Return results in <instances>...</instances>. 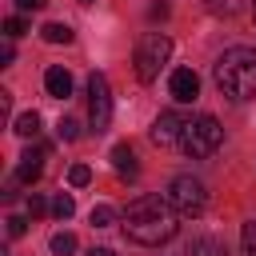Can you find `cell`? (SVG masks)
Segmentation results:
<instances>
[{
	"instance_id": "cell-1",
	"label": "cell",
	"mask_w": 256,
	"mask_h": 256,
	"mask_svg": "<svg viewBox=\"0 0 256 256\" xmlns=\"http://www.w3.org/2000/svg\"><path fill=\"white\" fill-rule=\"evenodd\" d=\"M180 228V216L168 200L160 196H136L124 212V236L144 244V248H156V244H168Z\"/></svg>"
},
{
	"instance_id": "cell-2",
	"label": "cell",
	"mask_w": 256,
	"mask_h": 256,
	"mask_svg": "<svg viewBox=\"0 0 256 256\" xmlns=\"http://www.w3.org/2000/svg\"><path fill=\"white\" fill-rule=\"evenodd\" d=\"M216 88L232 100H256V52L252 48H228L216 68Z\"/></svg>"
},
{
	"instance_id": "cell-3",
	"label": "cell",
	"mask_w": 256,
	"mask_h": 256,
	"mask_svg": "<svg viewBox=\"0 0 256 256\" xmlns=\"http://www.w3.org/2000/svg\"><path fill=\"white\" fill-rule=\"evenodd\" d=\"M220 140H224V128H220L216 116H188L176 148H180L184 156H192V160H204V156H212V152L220 148Z\"/></svg>"
},
{
	"instance_id": "cell-4",
	"label": "cell",
	"mask_w": 256,
	"mask_h": 256,
	"mask_svg": "<svg viewBox=\"0 0 256 256\" xmlns=\"http://www.w3.org/2000/svg\"><path fill=\"white\" fill-rule=\"evenodd\" d=\"M168 56H172V40H168L164 32H148V36H140V44H136V56H132V64H136V76H140L144 84H152V80L164 72Z\"/></svg>"
},
{
	"instance_id": "cell-5",
	"label": "cell",
	"mask_w": 256,
	"mask_h": 256,
	"mask_svg": "<svg viewBox=\"0 0 256 256\" xmlns=\"http://www.w3.org/2000/svg\"><path fill=\"white\" fill-rule=\"evenodd\" d=\"M164 200L176 208V216H200L208 208V192H204V184L196 176H176L168 184V196Z\"/></svg>"
},
{
	"instance_id": "cell-6",
	"label": "cell",
	"mask_w": 256,
	"mask_h": 256,
	"mask_svg": "<svg viewBox=\"0 0 256 256\" xmlns=\"http://www.w3.org/2000/svg\"><path fill=\"white\" fill-rule=\"evenodd\" d=\"M88 120H92V132H108L112 124V88H108V76L104 72H92L88 76Z\"/></svg>"
},
{
	"instance_id": "cell-7",
	"label": "cell",
	"mask_w": 256,
	"mask_h": 256,
	"mask_svg": "<svg viewBox=\"0 0 256 256\" xmlns=\"http://www.w3.org/2000/svg\"><path fill=\"white\" fill-rule=\"evenodd\" d=\"M168 92H172L176 104H192V100L200 96V76H196L192 68H176V72L168 76Z\"/></svg>"
},
{
	"instance_id": "cell-8",
	"label": "cell",
	"mask_w": 256,
	"mask_h": 256,
	"mask_svg": "<svg viewBox=\"0 0 256 256\" xmlns=\"http://www.w3.org/2000/svg\"><path fill=\"white\" fill-rule=\"evenodd\" d=\"M184 124H188V116H180V112H160V116H156V124H152V140H156L160 148H168V144H180V132H184Z\"/></svg>"
},
{
	"instance_id": "cell-9",
	"label": "cell",
	"mask_w": 256,
	"mask_h": 256,
	"mask_svg": "<svg viewBox=\"0 0 256 256\" xmlns=\"http://www.w3.org/2000/svg\"><path fill=\"white\" fill-rule=\"evenodd\" d=\"M44 88H48L52 100H68V96H72V72L60 68V64H52V68L44 72Z\"/></svg>"
},
{
	"instance_id": "cell-10",
	"label": "cell",
	"mask_w": 256,
	"mask_h": 256,
	"mask_svg": "<svg viewBox=\"0 0 256 256\" xmlns=\"http://www.w3.org/2000/svg\"><path fill=\"white\" fill-rule=\"evenodd\" d=\"M44 172V152H24L20 156V168H16V180L20 184H36Z\"/></svg>"
},
{
	"instance_id": "cell-11",
	"label": "cell",
	"mask_w": 256,
	"mask_h": 256,
	"mask_svg": "<svg viewBox=\"0 0 256 256\" xmlns=\"http://www.w3.org/2000/svg\"><path fill=\"white\" fill-rule=\"evenodd\" d=\"M112 168H116V176H136V172H140L128 144H116V148H112Z\"/></svg>"
},
{
	"instance_id": "cell-12",
	"label": "cell",
	"mask_w": 256,
	"mask_h": 256,
	"mask_svg": "<svg viewBox=\"0 0 256 256\" xmlns=\"http://www.w3.org/2000/svg\"><path fill=\"white\" fill-rule=\"evenodd\" d=\"M188 256H224V244H220L216 236H192Z\"/></svg>"
},
{
	"instance_id": "cell-13",
	"label": "cell",
	"mask_w": 256,
	"mask_h": 256,
	"mask_svg": "<svg viewBox=\"0 0 256 256\" xmlns=\"http://www.w3.org/2000/svg\"><path fill=\"white\" fill-rule=\"evenodd\" d=\"M12 132H16L20 140H32V136L40 132V116H36V112H20L16 124H12Z\"/></svg>"
},
{
	"instance_id": "cell-14",
	"label": "cell",
	"mask_w": 256,
	"mask_h": 256,
	"mask_svg": "<svg viewBox=\"0 0 256 256\" xmlns=\"http://www.w3.org/2000/svg\"><path fill=\"white\" fill-rule=\"evenodd\" d=\"M40 36H44L48 44H72V28H68V24H56V20H52V24H44V28H40Z\"/></svg>"
},
{
	"instance_id": "cell-15",
	"label": "cell",
	"mask_w": 256,
	"mask_h": 256,
	"mask_svg": "<svg viewBox=\"0 0 256 256\" xmlns=\"http://www.w3.org/2000/svg\"><path fill=\"white\" fill-rule=\"evenodd\" d=\"M244 4L248 0H204V8L212 16H236V12H244Z\"/></svg>"
},
{
	"instance_id": "cell-16",
	"label": "cell",
	"mask_w": 256,
	"mask_h": 256,
	"mask_svg": "<svg viewBox=\"0 0 256 256\" xmlns=\"http://www.w3.org/2000/svg\"><path fill=\"white\" fill-rule=\"evenodd\" d=\"M52 212H56V220H72V212H76V200H72L68 192H60V196L52 200Z\"/></svg>"
},
{
	"instance_id": "cell-17",
	"label": "cell",
	"mask_w": 256,
	"mask_h": 256,
	"mask_svg": "<svg viewBox=\"0 0 256 256\" xmlns=\"http://www.w3.org/2000/svg\"><path fill=\"white\" fill-rule=\"evenodd\" d=\"M52 252H56V256H72V252H76V236H72V232H56V236H52Z\"/></svg>"
},
{
	"instance_id": "cell-18",
	"label": "cell",
	"mask_w": 256,
	"mask_h": 256,
	"mask_svg": "<svg viewBox=\"0 0 256 256\" xmlns=\"http://www.w3.org/2000/svg\"><path fill=\"white\" fill-rule=\"evenodd\" d=\"M68 184H72V188L92 184V168H88V164H72V168H68Z\"/></svg>"
},
{
	"instance_id": "cell-19",
	"label": "cell",
	"mask_w": 256,
	"mask_h": 256,
	"mask_svg": "<svg viewBox=\"0 0 256 256\" xmlns=\"http://www.w3.org/2000/svg\"><path fill=\"white\" fill-rule=\"evenodd\" d=\"M88 220H92V224H96V228H108V224H112V220H116V208H112V204H96V208H92V216H88Z\"/></svg>"
},
{
	"instance_id": "cell-20",
	"label": "cell",
	"mask_w": 256,
	"mask_h": 256,
	"mask_svg": "<svg viewBox=\"0 0 256 256\" xmlns=\"http://www.w3.org/2000/svg\"><path fill=\"white\" fill-rule=\"evenodd\" d=\"M240 256H256V220L244 224V236H240Z\"/></svg>"
},
{
	"instance_id": "cell-21",
	"label": "cell",
	"mask_w": 256,
	"mask_h": 256,
	"mask_svg": "<svg viewBox=\"0 0 256 256\" xmlns=\"http://www.w3.org/2000/svg\"><path fill=\"white\" fill-rule=\"evenodd\" d=\"M56 132H60V140H80V124L76 120H60Z\"/></svg>"
},
{
	"instance_id": "cell-22",
	"label": "cell",
	"mask_w": 256,
	"mask_h": 256,
	"mask_svg": "<svg viewBox=\"0 0 256 256\" xmlns=\"http://www.w3.org/2000/svg\"><path fill=\"white\" fill-rule=\"evenodd\" d=\"M4 224H8V236H12V240H20V236L28 232V220H24V216H8Z\"/></svg>"
},
{
	"instance_id": "cell-23",
	"label": "cell",
	"mask_w": 256,
	"mask_h": 256,
	"mask_svg": "<svg viewBox=\"0 0 256 256\" xmlns=\"http://www.w3.org/2000/svg\"><path fill=\"white\" fill-rule=\"evenodd\" d=\"M4 36H8V40L24 36V20H20V16H8V20H4Z\"/></svg>"
},
{
	"instance_id": "cell-24",
	"label": "cell",
	"mask_w": 256,
	"mask_h": 256,
	"mask_svg": "<svg viewBox=\"0 0 256 256\" xmlns=\"http://www.w3.org/2000/svg\"><path fill=\"white\" fill-rule=\"evenodd\" d=\"M28 212H32V216H44V212H48L44 196H36V192H32V196H28Z\"/></svg>"
},
{
	"instance_id": "cell-25",
	"label": "cell",
	"mask_w": 256,
	"mask_h": 256,
	"mask_svg": "<svg viewBox=\"0 0 256 256\" xmlns=\"http://www.w3.org/2000/svg\"><path fill=\"white\" fill-rule=\"evenodd\" d=\"M44 4H48V0H16L20 12H36V8H44Z\"/></svg>"
},
{
	"instance_id": "cell-26",
	"label": "cell",
	"mask_w": 256,
	"mask_h": 256,
	"mask_svg": "<svg viewBox=\"0 0 256 256\" xmlns=\"http://www.w3.org/2000/svg\"><path fill=\"white\" fill-rule=\"evenodd\" d=\"M88 256H116V252H108V248H92Z\"/></svg>"
},
{
	"instance_id": "cell-27",
	"label": "cell",
	"mask_w": 256,
	"mask_h": 256,
	"mask_svg": "<svg viewBox=\"0 0 256 256\" xmlns=\"http://www.w3.org/2000/svg\"><path fill=\"white\" fill-rule=\"evenodd\" d=\"M80 4H84V8H92V4H96V0H80Z\"/></svg>"
},
{
	"instance_id": "cell-28",
	"label": "cell",
	"mask_w": 256,
	"mask_h": 256,
	"mask_svg": "<svg viewBox=\"0 0 256 256\" xmlns=\"http://www.w3.org/2000/svg\"><path fill=\"white\" fill-rule=\"evenodd\" d=\"M252 16H256V0H252Z\"/></svg>"
}]
</instances>
